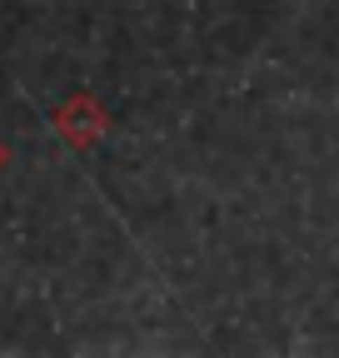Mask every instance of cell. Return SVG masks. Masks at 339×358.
I'll list each match as a JSON object with an SVG mask.
<instances>
[]
</instances>
